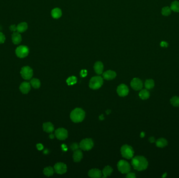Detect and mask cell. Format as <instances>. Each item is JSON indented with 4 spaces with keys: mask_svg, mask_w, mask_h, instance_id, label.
<instances>
[{
    "mask_svg": "<svg viewBox=\"0 0 179 178\" xmlns=\"http://www.w3.org/2000/svg\"><path fill=\"white\" fill-rule=\"evenodd\" d=\"M132 164L135 169L138 171H143L147 168L148 162L143 156H137L133 158Z\"/></svg>",
    "mask_w": 179,
    "mask_h": 178,
    "instance_id": "obj_1",
    "label": "cell"
},
{
    "mask_svg": "<svg viewBox=\"0 0 179 178\" xmlns=\"http://www.w3.org/2000/svg\"><path fill=\"white\" fill-rule=\"evenodd\" d=\"M85 115L86 113L81 108H76L71 112L70 118L73 122L79 123L83 121Z\"/></svg>",
    "mask_w": 179,
    "mask_h": 178,
    "instance_id": "obj_2",
    "label": "cell"
},
{
    "mask_svg": "<svg viewBox=\"0 0 179 178\" xmlns=\"http://www.w3.org/2000/svg\"><path fill=\"white\" fill-rule=\"evenodd\" d=\"M103 79L99 76H94L90 80V87L92 89H97L102 86Z\"/></svg>",
    "mask_w": 179,
    "mask_h": 178,
    "instance_id": "obj_3",
    "label": "cell"
},
{
    "mask_svg": "<svg viewBox=\"0 0 179 178\" xmlns=\"http://www.w3.org/2000/svg\"><path fill=\"white\" fill-rule=\"evenodd\" d=\"M121 154L123 157L128 159L132 158L134 156V151L133 148L128 145H123L120 149Z\"/></svg>",
    "mask_w": 179,
    "mask_h": 178,
    "instance_id": "obj_4",
    "label": "cell"
},
{
    "mask_svg": "<svg viewBox=\"0 0 179 178\" xmlns=\"http://www.w3.org/2000/svg\"><path fill=\"white\" fill-rule=\"evenodd\" d=\"M29 52L30 50L26 46L21 45L17 46L15 50V54L16 56L20 59H23L26 57L28 55Z\"/></svg>",
    "mask_w": 179,
    "mask_h": 178,
    "instance_id": "obj_5",
    "label": "cell"
},
{
    "mask_svg": "<svg viewBox=\"0 0 179 178\" xmlns=\"http://www.w3.org/2000/svg\"><path fill=\"white\" fill-rule=\"evenodd\" d=\"M20 75L23 79L25 80H29L32 78L33 75V71L28 66H23L20 70Z\"/></svg>",
    "mask_w": 179,
    "mask_h": 178,
    "instance_id": "obj_6",
    "label": "cell"
},
{
    "mask_svg": "<svg viewBox=\"0 0 179 178\" xmlns=\"http://www.w3.org/2000/svg\"><path fill=\"white\" fill-rule=\"evenodd\" d=\"M117 168L119 171L122 173H127L130 170V166L129 163L124 160H121L118 162Z\"/></svg>",
    "mask_w": 179,
    "mask_h": 178,
    "instance_id": "obj_7",
    "label": "cell"
},
{
    "mask_svg": "<svg viewBox=\"0 0 179 178\" xmlns=\"http://www.w3.org/2000/svg\"><path fill=\"white\" fill-rule=\"evenodd\" d=\"M80 148L83 151H89L94 146L93 141L91 139H84L79 144Z\"/></svg>",
    "mask_w": 179,
    "mask_h": 178,
    "instance_id": "obj_8",
    "label": "cell"
},
{
    "mask_svg": "<svg viewBox=\"0 0 179 178\" xmlns=\"http://www.w3.org/2000/svg\"><path fill=\"white\" fill-rule=\"evenodd\" d=\"M54 169L58 174L63 175L65 173L67 170V167L66 164L63 162H58L54 166Z\"/></svg>",
    "mask_w": 179,
    "mask_h": 178,
    "instance_id": "obj_9",
    "label": "cell"
},
{
    "mask_svg": "<svg viewBox=\"0 0 179 178\" xmlns=\"http://www.w3.org/2000/svg\"><path fill=\"white\" fill-rule=\"evenodd\" d=\"M55 135L59 140H64L68 137V131L63 128H59L56 130Z\"/></svg>",
    "mask_w": 179,
    "mask_h": 178,
    "instance_id": "obj_10",
    "label": "cell"
},
{
    "mask_svg": "<svg viewBox=\"0 0 179 178\" xmlns=\"http://www.w3.org/2000/svg\"><path fill=\"white\" fill-rule=\"evenodd\" d=\"M130 85L134 90H139L142 89L143 84L142 81L138 78H134L131 81Z\"/></svg>",
    "mask_w": 179,
    "mask_h": 178,
    "instance_id": "obj_11",
    "label": "cell"
},
{
    "mask_svg": "<svg viewBox=\"0 0 179 178\" xmlns=\"http://www.w3.org/2000/svg\"><path fill=\"white\" fill-rule=\"evenodd\" d=\"M117 92L119 96L124 97L128 94L129 89L128 87L125 84H121L118 86L117 88Z\"/></svg>",
    "mask_w": 179,
    "mask_h": 178,
    "instance_id": "obj_12",
    "label": "cell"
},
{
    "mask_svg": "<svg viewBox=\"0 0 179 178\" xmlns=\"http://www.w3.org/2000/svg\"><path fill=\"white\" fill-rule=\"evenodd\" d=\"M31 89L30 84L27 82H22L20 86V91L23 94H27L30 92Z\"/></svg>",
    "mask_w": 179,
    "mask_h": 178,
    "instance_id": "obj_13",
    "label": "cell"
},
{
    "mask_svg": "<svg viewBox=\"0 0 179 178\" xmlns=\"http://www.w3.org/2000/svg\"><path fill=\"white\" fill-rule=\"evenodd\" d=\"M22 37L20 33L16 31L12 35V41L14 44H19L22 42Z\"/></svg>",
    "mask_w": 179,
    "mask_h": 178,
    "instance_id": "obj_14",
    "label": "cell"
},
{
    "mask_svg": "<svg viewBox=\"0 0 179 178\" xmlns=\"http://www.w3.org/2000/svg\"><path fill=\"white\" fill-rule=\"evenodd\" d=\"M88 175L91 178H99L102 177V172L98 169H92L89 171Z\"/></svg>",
    "mask_w": 179,
    "mask_h": 178,
    "instance_id": "obj_15",
    "label": "cell"
},
{
    "mask_svg": "<svg viewBox=\"0 0 179 178\" xmlns=\"http://www.w3.org/2000/svg\"><path fill=\"white\" fill-rule=\"evenodd\" d=\"M116 73L114 71L109 70L103 74V78L106 80H111L116 77Z\"/></svg>",
    "mask_w": 179,
    "mask_h": 178,
    "instance_id": "obj_16",
    "label": "cell"
},
{
    "mask_svg": "<svg viewBox=\"0 0 179 178\" xmlns=\"http://www.w3.org/2000/svg\"><path fill=\"white\" fill-rule=\"evenodd\" d=\"M82 157H83V154L81 150L78 149L76 151H74L73 155L74 162H80V160L82 159Z\"/></svg>",
    "mask_w": 179,
    "mask_h": 178,
    "instance_id": "obj_17",
    "label": "cell"
},
{
    "mask_svg": "<svg viewBox=\"0 0 179 178\" xmlns=\"http://www.w3.org/2000/svg\"><path fill=\"white\" fill-rule=\"evenodd\" d=\"M94 69L95 70V72L99 75H100L101 74H102L103 73V69H104V66L102 63L100 61H97L96 62L94 66Z\"/></svg>",
    "mask_w": 179,
    "mask_h": 178,
    "instance_id": "obj_18",
    "label": "cell"
},
{
    "mask_svg": "<svg viewBox=\"0 0 179 178\" xmlns=\"http://www.w3.org/2000/svg\"><path fill=\"white\" fill-rule=\"evenodd\" d=\"M28 29V25L26 22H22L17 25V31L20 33H23Z\"/></svg>",
    "mask_w": 179,
    "mask_h": 178,
    "instance_id": "obj_19",
    "label": "cell"
},
{
    "mask_svg": "<svg viewBox=\"0 0 179 178\" xmlns=\"http://www.w3.org/2000/svg\"><path fill=\"white\" fill-rule=\"evenodd\" d=\"M44 131L47 133H51L54 131V126L51 122L44 123L43 125Z\"/></svg>",
    "mask_w": 179,
    "mask_h": 178,
    "instance_id": "obj_20",
    "label": "cell"
},
{
    "mask_svg": "<svg viewBox=\"0 0 179 178\" xmlns=\"http://www.w3.org/2000/svg\"><path fill=\"white\" fill-rule=\"evenodd\" d=\"M156 146L159 148H163L168 145V141L164 138H160L156 141Z\"/></svg>",
    "mask_w": 179,
    "mask_h": 178,
    "instance_id": "obj_21",
    "label": "cell"
},
{
    "mask_svg": "<svg viewBox=\"0 0 179 178\" xmlns=\"http://www.w3.org/2000/svg\"><path fill=\"white\" fill-rule=\"evenodd\" d=\"M51 15L53 18L58 19L61 16L62 12L59 8H55L51 11Z\"/></svg>",
    "mask_w": 179,
    "mask_h": 178,
    "instance_id": "obj_22",
    "label": "cell"
},
{
    "mask_svg": "<svg viewBox=\"0 0 179 178\" xmlns=\"http://www.w3.org/2000/svg\"><path fill=\"white\" fill-rule=\"evenodd\" d=\"M139 97L143 100L148 99L150 97V93L147 89L141 90L139 94Z\"/></svg>",
    "mask_w": 179,
    "mask_h": 178,
    "instance_id": "obj_23",
    "label": "cell"
},
{
    "mask_svg": "<svg viewBox=\"0 0 179 178\" xmlns=\"http://www.w3.org/2000/svg\"><path fill=\"white\" fill-rule=\"evenodd\" d=\"M113 172V169L112 167H111L109 166H107L105 167L103 170V175H104L103 178L107 177L108 176H109L110 175L112 174Z\"/></svg>",
    "mask_w": 179,
    "mask_h": 178,
    "instance_id": "obj_24",
    "label": "cell"
},
{
    "mask_svg": "<svg viewBox=\"0 0 179 178\" xmlns=\"http://www.w3.org/2000/svg\"><path fill=\"white\" fill-rule=\"evenodd\" d=\"M145 86L147 89H151L155 86V82L152 79H147L145 82Z\"/></svg>",
    "mask_w": 179,
    "mask_h": 178,
    "instance_id": "obj_25",
    "label": "cell"
},
{
    "mask_svg": "<svg viewBox=\"0 0 179 178\" xmlns=\"http://www.w3.org/2000/svg\"><path fill=\"white\" fill-rule=\"evenodd\" d=\"M30 85L34 88L38 89L40 86V82L39 79L34 78L30 80Z\"/></svg>",
    "mask_w": 179,
    "mask_h": 178,
    "instance_id": "obj_26",
    "label": "cell"
},
{
    "mask_svg": "<svg viewBox=\"0 0 179 178\" xmlns=\"http://www.w3.org/2000/svg\"><path fill=\"white\" fill-rule=\"evenodd\" d=\"M171 10H173L174 12L178 13L179 12V2L177 1H173L171 4L170 7Z\"/></svg>",
    "mask_w": 179,
    "mask_h": 178,
    "instance_id": "obj_27",
    "label": "cell"
},
{
    "mask_svg": "<svg viewBox=\"0 0 179 178\" xmlns=\"http://www.w3.org/2000/svg\"><path fill=\"white\" fill-rule=\"evenodd\" d=\"M53 173H54V170L51 167H48L45 168L43 170L44 175L47 177H50L51 175H53Z\"/></svg>",
    "mask_w": 179,
    "mask_h": 178,
    "instance_id": "obj_28",
    "label": "cell"
},
{
    "mask_svg": "<svg viewBox=\"0 0 179 178\" xmlns=\"http://www.w3.org/2000/svg\"><path fill=\"white\" fill-rule=\"evenodd\" d=\"M171 104L176 107H179V97L178 96H174L171 99H170Z\"/></svg>",
    "mask_w": 179,
    "mask_h": 178,
    "instance_id": "obj_29",
    "label": "cell"
},
{
    "mask_svg": "<svg viewBox=\"0 0 179 178\" xmlns=\"http://www.w3.org/2000/svg\"><path fill=\"white\" fill-rule=\"evenodd\" d=\"M161 13H162L163 16H168L171 13V9L169 7H165L163 8V9H162Z\"/></svg>",
    "mask_w": 179,
    "mask_h": 178,
    "instance_id": "obj_30",
    "label": "cell"
},
{
    "mask_svg": "<svg viewBox=\"0 0 179 178\" xmlns=\"http://www.w3.org/2000/svg\"><path fill=\"white\" fill-rule=\"evenodd\" d=\"M76 82H77V79L76 76H70L66 79V83L68 84V85H74L76 83Z\"/></svg>",
    "mask_w": 179,
    "mask_h": 178,
    "instance_id": "obj_31",
    "label": "cell"
},
{
    "mask_svg": "<svg viewBox=\"0 0 179 178\" xmlns=\"http://www.w3.org/2000/svg\"><path fill=\"white\" fill-rule=\"evenodd\" d=\"M6 38L5 35L2 32H0V44H2L5 43Z\"/></svg>",
    "mask_w": 179,
    "mask_h": 178,
    "instance_id": "obj_32",
    "label": "cell"
},
{
    "mask_svg": "<svg viewBox=\"0 0 179 178\" xmlns=\"http://www.w3.org/2000/svg\"><path fill=\"white\" fill-rule=\"evenodd\" d=\"M80 147L79 145H78V143H73L72 145H71V149L72 151H76L77 149H78Z\"/></svg>",
    "mask_w": 179,
    "mask_h": 178,
    "instance_id": "obj_33",
    "label": "cell"
},
{
    "mask_svg": "<svg viewBox=\"0 0 179 178\" xmlns=\"http://www.w3.org/2000/svg\"><path fill=\"white\" fill-rule=\"evenodd\" d=\"M9 29H10V31L14 33V32H16L17 31V26L16 25H11L9 27Z\"/></svg>",
    "mask_w": 179,
    "mask_h": 178,
    "instance_id": "obj_34",
    "label": "cell"
},
{
    "mask_svg": "<svg viewBox=\"0 0 179 178\" xmlns=\"http://www.w3.org/2000/svg\"><path fill=\"white\" fill-rule=\"evenodd\" d=\"M126 178H136V175L134 173L128 172V173H127V175H126Z\"/></svg>",
    "mask_w": 179,
    "mask_h": 178,
    "instance_id": "obj_35",
    "label": "cell"
},
{
    "mask_svg": "<svg viewBox=\"0 0 179 178\" xmlns=\"http://www.w3.org/2000/svg\"><path fill=\"white\" fill-rule=\"evenodd\" d=\"M87 74H88L87 71L86 70V69H83L80 72V75H81V77H86L87 75Z\"/></svg>",
    "mask_w": 179,
    "mask_h": 178,
    "instance_id": "obj_36",
    "label": "cell"
},
{
    "mask_svg": "<svg viewBox=\"0 0 179 178\" xmlns=\"http://www.w3.org/2000/svg\"><path fill=\"white\" fill-rule=\"evenodd\" d=\"M36 147L37 149H38V150H39V151H41L43 149V145H42L41 144H37Z\"/></svg>",
    "mask_w": 179,
    "mask_h": 178,
    "instance_id": "obj_37",
    "label": "cell"
},
{
    "mask_svg": "<svg viewBox=\"0 0 179 178\" xmlns=\"http://www.w3.org/2000/svg\"><path fill=\"white\" fill-rule=\"evenodd\" d=\"M149 141L150 142V143H154V142H155V137H149Z\"/></svg>",
    "mask_w": 179,
    "mask_h": 178,
    "instance_id": "obj_38",
    "label": "cell"
},
{
    "mask_svg": "<svg viewBox=\"0 0 179 178\" xmlns=\"http://www.w3.org/2000/svg\"><path fill=\"white\" fill-rule=\"evenodd\" d=\"M166 45V46H168V44L166 43V42H162L161 44V46H164Z\"/></svg>",
    "mask_w": 179,
    "mask_h": 178,
    "instance_id": "obj_39",
    "label": "cell"
},
{
    "mask_svg": "<svg viewBox=\"0 0 179 178\" xmlns=\"http://www.w3.org/2000/svg\"><path fill=\"white\" fill-rule=\"evenodd\" d=\"M140 136H141V137H143L145 136V133H144L143 132H141V135H140Z\"/></svg>",
    "mask_w": 179,
    "mask_h": 178,
    "instance_id": "obj_40",
    "label": "cell"
},
{
    "mask_svg": "<svg viewBox=\"0 0 179 178\" xmlns=\"http://www.w3.org/2000/svg\"><path fill=\"white\" fill-rule=\"evenodd\" d=\"M50 139H53V137H54V135L53 134H51V135H50Z\"/></svg>",
    "mask_w": 179,
    "mask_h": 178,
    "instance_id": "obj_41",
    "label": "cell"
},
{
    "mask_svg": "<svg viewBox=\"0 0 179 178\" xmlns=\"http://www.w3.org/2000/svg\"><path fill=\"white\" fill-rule=\"evenodd\" d=\"M166 175H167V174H166V173H165V174H164V175H163V178H165V177H166Z\"/></svg>",
    "mask_w": 179,
    "mask_h": 178,
    "instance_id": "obj_42",
    "label": "cell"
}]
</instances>
